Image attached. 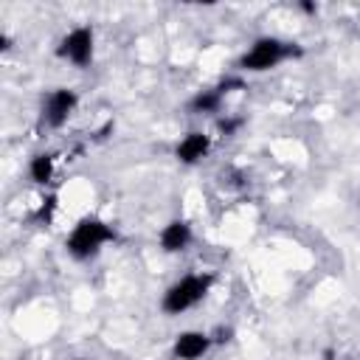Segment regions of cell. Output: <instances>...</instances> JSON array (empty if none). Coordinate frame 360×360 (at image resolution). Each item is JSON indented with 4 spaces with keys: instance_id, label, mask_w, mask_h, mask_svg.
Returning a JSON list of instances; mask_svg holds the SVG:
<instances>
[{
    "instance_id": "1",
    "label": "cell",
    "mask_w": 360,
    "mask_h": 360,
    "mask_svg": "<svg viewBox=\"0 0 360 360\" xmlns=\"http://www.w3.org/2000/svg\"><path fill=\"white\" fill-rule=\"evenodd\" d=\"M304 53V48L298 42L281 39V37H256L250 42V48L239 56L236 68L242 73H267L290 59H298Z\"/></svg>"
},
{
    "instance_id": "2",
    "label": "cell",
    "mask_w": 360,
    "mask_h": 360,
    "mask_svg": "<svg viewBox=\"0 0 360 360\" xmlns=\"http://www.w3.org/2000/svg\"><path fill=\"white\" fill-rule=\"evenodd\" d=\"M110 242H115V228L107 219H101V217H82L70 228V233L65 239V250H68L70 259L87 262V259L98 256L101 248L110 245Z\"/></svg>"
},
{
    "instance_id": "3",
    "label": "cell",
    "mask_w": 360,
    "mask_h": 360,
    "mask_svg": "<svg viewBox=\"0 0 360 360\" xmlns=\"http://www.w3.org/2000/svg\"><path fill=\"white\" fill-rule=\"evenodd\" d=\"M214 281H217L214 273H186V276H180L160 295V312L163 315H183V312L194 309L197 304H202L208 298Z\"/></svg>"
},
{
    "instance_id": "4",
    "label": "cell",
    "mask_w": 360,
    "mask_h": 360,
    "mask_svg": "<svg viewBox=\"0 0 360 360\" xmlns=\"http://www.w3.org/2000/svg\"><path fill=\"white\" fill-rule=\"evenodd\" d=\"M56 56L76 65V68H90L93 56H96V31L93 25H76L70 28L59 45H56Z\"/></svg>"
},
{
    "instance_id": "5",
    "label": "cell",
    "mask_w": 360,
    "mask_h": 360,
    "mask_svg": "<svg viewBox=\"0 0 360 360\" xmlns=\"http://www.w3.org/2000/svg\"><path fill=\"white\" fill-rule=\"evenodd\" d=\"M79 107V93L73 87H53L42 98V124L51 129H62Z\"/></svg>"
},
{
    "instance_id": "6",
    "label": "cell",
    "mask_w": 360,
    "mask_h": 360,
    "mask_svg": "<svg viewBox=\"0 0 360 360\" xmlns=\"http://www.w3.org/2000/svg\"><path fill=\"white\" fill-rule=\"evenodd\" d=\"M211 346H214L211 332H202V329H183V332H177L174 340H172V357H174V360H202Z\"/></svg>"
},
{
    "instance_id": "7",
    "label": "cell",
    "mask_w": 360,
    "mask_h": 360,
    "mask_svg": "<svg viewBox=\"0 0 360 360\" xmlns=\"http://www.w3.org/2000/svg\"><path fill=\"white\" fill-rule=\"evenodd\" d=\"M211 146H214V141H211L208 132H202V129H188V132L174 143V158H177V163H183V166H197V163H202V160L208 158Z\"/></svg>"
},
{
    "instance_id": "8",
    "label": "cell",
    "mask_w": 360,
    "mask_h": 360,
    "mask_svg": "<svg viewBox=\"0 0 360 360\" xmlns=\"http://www.w3.org/2000/svg\"><path fill=\"white\" fill-rule=\"evenodd\" d=\"M158 242H160V250L163 253H183V250H188V245L194 242V231H191V225L186 222V219H169L163 228H160V233H158Z\"/></svg>"
},
{
    "instance_id": "9",
    "label": "cell",
    "mask_w": 360,
    "mask_h": 360,
    "mask_svg": "<svg viewBox=\"0 0 360 360\" xmlns=\"http://www.w3.org/2000/svg\"><path fill=\"white\" fill-rule=\"evenodd\" d=\"M222 104H225V96H222V90L214 84V87H202V90H197L191 98H188V112L191 115H217L219 110H222Z\"/></svg>"
},
{
    "instance_id": "10",
    "label": "cell",
    "mask_w": 360,
    "mask_h": 360,
    "mask_svg": "<svg viewBox=\"0 0 360 360\" xmlns=\"http://www.w3.org/2000/svg\"><path fill=\"white\" fill-rule=\"evenodd\" d=\"M53 172H56V158L51 152L31 155V160H28V180L34 186H48L53 180Z\"/></svg>"
},
{
    "instance_id": "11",
    "label": "cell",
    "mask_w": 360,
    "mask_h": 360,
    "mask_svg": "<svg viewBox=\"0 0 360 360\" xmlns=\"http://www.w3.org/2000/svg\"><path fill=\"white\" fill-rule=\"evenodd\" d=\"M242 127H245V118H242V115H222V118H217V132H219L222 138L239 135Z\"/></svg>"
},
{
    "instance_id": "12",
    "label": "cell",
    "mask_w": 360,
    "mask_h": 360,
    "mask_svg": "<svg viewBox=\"0 0 360 360\" xmlns=\"http://www.w3.org/2000/svg\"><path fill=\"white\" fill-rule=\"evenodd\" d=\"M231 335H233L231 329H225V326H217V332L211 335V340H214V343H225V340H231Z\"/></svg>"
},
{
    "instance_id": "13",
    "label": "cell",
    "mask_w": 360,
    "mask_h": 360,
    "mask_svg": "<svg viewBox=\"0 0 360 360\" xmlns=\"http://www.w3.org/2000/svg\"><path fill=\"white\" fill-rule=\"evenodd\" d=\"M298 8H301V11H307V14H315V11H318V6H315V3H301Z\"/></svg>"
},
{
    "instance_id": "14",
    "label": "cell",
    "mask_w": 360,
    "mask_h": 360,
    "mask_svg": "<svg viewBox=\"0 0 360 360\" xmlns=\"http://www.w3.org/2000/svg\"><path fill=\"white\" fill-rule=\"evenodd\" d=\"M73 360H90V357H73Z\"/></svg>"
}]
</instances>
